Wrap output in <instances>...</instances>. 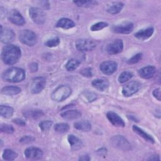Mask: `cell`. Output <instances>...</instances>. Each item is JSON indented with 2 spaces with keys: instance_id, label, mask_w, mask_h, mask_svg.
<instances>
[{
  "instance_id": "1",
  "label": "cell",
  "mask_w": 161,
  "mask_h": 161,
  "mask_svg": "<svg viewBox=\"0 0 161 161\" xmlns=\"http://www.w3.org/2000/svg\"><path fill=\"white\" fill-rule=\"evenodd\" d=\"M21 49L16 45H8L4 47L1 52V59L7 65L17 63L21 57Z\"/></svg>"
},
{
  "instance_id": "2",
  "label": "cell",
  "mask_w": 161,
  "mask_h": 161,
  "mask_svg": "<svg viewBox=\"0 0 161 161\" xmlns=\"http://www.w3.org/2000/svg\"><path fill=\"white\" fill-rule=\"evenodd\" d=\"M25 72L19 67H11L6 70L2 75L4 80L10 82H19L25 78Z\"/></svg>"
},
{
  "instance_id": "3",
  "label": "cell",
  "mask_w": 161,
  "mask_h": 161,
  "mask_svg": "<svg viewBox=\"0 0 161 161\" xmlns=\"http://www.w3.org/2000/svg\"><path fill=\"white\" fill-rule=\"evenodd\" d=\"M72 89L69 86L62 85L57 87L52 93V100L56 102H61L70 96Z\"/></svg>"
},
{
  "instance_id": "4",
  "label": "cell",
  "mask_w": 161,
  "mask_h": 161,
  "mask_svg": "<svg viewBox=\"0 0 161 161\" xmlns=\"http://www.w3.org/2000/svg\"><path fill=\"white\" fill-rule=\"evenodd\" d=\"M110 142L113 147L123 151H128L131 148V143L122 135L113 136L111 138Z\"/></svg>"
},
{
  "instance_id": "5",
  "label": "cell",
  "mask_w": 161,
  "mask_h": 161,
  "mask_svg": "<svg viewBox=\"0 0 161 161\" xmlns=\"http://www.w3.org/2000/svg\"><path fill=\"white\" fill-rule=\"evenodd\" d=\"M19 41L28 46H33L37 42L36 34L30 30H23L19 33Z\"/></svg>"
},
{
  "instance_id": "6",
  "label": "cell",
  "mask_w": 161,
  "mask_h": 161,
  "mask_svg": "<svg viewBox=\"0 0 161 161\" xmlns=\"http://www.w3.org/2000/svg\"><path fill=\"white\" fill-rule=\"evenodd\" d=\"M30 16L33 21L38 25L43 24L46 19V16L42 9L36 7H32L29 10Z\"/></svg>"
},
{
  "instance_id": "7",
  "label": "cell",
  "mask_w": 161,
  "mask_h": 161,
  "mask_svg": "<svg viewBox=\"0 0 161 161\" xmlns=\"http://www.w3.org/2000/svg\"><path fill=\"white\" fill-rule=\"evenodd\" d=\"M75 47L80 52H87L94 50L96 47V43L89 39H79L75 42Z\"/></svg>"
},
{
  "instance_id": "8",
  "label": "cell",
  "mask_w": 161,
  "mask_h": 161,
  "mask_svg": "<svg viewBox=\"0 0 161 161\" xmlns=\"http://www.w3.org/2000/svg\"><path fill=\"white\" fill-rule=\"evenodd\" d=\"M46 84L45 78L36 77L32 79L30 84V91L33 94H38L42 91Z\"/></svg>"
},
{
  "instance_id": "9",
  "label": "cell",
  "mask_w": 161,
  "mask_h": 161,
  "mask_svg": "<svg viewBox=\"0 0 161 161\" xmlns=\"http://www.w3.org/2000/svg\"><path fill=\"white\" fill-rule=\"evenodd\" d=\"M141 84L138 81H131L126 84L122 88V94L126 97H130L138 91Z\"/></svg>"
},
{
  "instance_id": "10",
  "label": "cell",
  "mask_w": 161,
  "mask_h": 161,
  "mask_svg": "<svg viewBox=\"0 0 161 161\" xmlns=\"http://www.w3.org/2000/svg\"><path fill=\"white\" fill-rule=\"evenodd\" d=\"M123 49V43L120 39L114 40L113 42L108 43L106 46V52L110 55H114L122 52Z\"/></svg>"
},
{
  "instance_id": "11",
  "label": "cell",
  "mask_w": 161,
  "mask_h": 161,
  "mask_svg": "<svg viewBox=\"0 0 161 161\" xmlns=\"http://www.w3.org/2000/svg\"><path fill=\"white\" fill-rule=\"evenodd\" d=\"M113 31L116 33L128 34L133 30V24L131 22H125L113 26Z\"/></svg>"
},
{
  "instance_id": "12",
  "label": "cell",
  "mask_w": 161,
  "mask_h": 161,
  "mask_svg": "<svg viewBox=\"0 0 161 161\" xmlns=\"http://www.w3.org/2000/svg\"><path fill=\"white\" fill-rule=\"evenodd\" d=\"M117 67V63L114 61H105L101 64L100 70L106 75H111L116 70Z\"/></svg>"
},
{
  "instance_id": "13",
  "label": "cell",
  "mask_w": 161,
  "mask_h": 161,
  "mask_svg": "<svg viewBox=\"0 0 161 161\" xmlns=\"http://www.w3.org/2000/svg\"><path fill=\"white\" fill-rule=\"evenodd\" d=\"M106 117L109 122L114 126L124 127L125 123L124 120L116 113L113 111H108L106 113Z\"/></svg>"
},
{
  "instance_id": "14",
  "label": "cell",
  "mask_w": 161,
  "mask_h": 161,
  "mask_svg": "<svg viewBox=\"0 0 161 161\" xmlns=\"http://www.w3.org/2000/svg\"><path fill=\"white\" fill-rule=\"evenodd\" d=\"M25 155L26 158L33 160L40 159L43 156V152L38 148L30 147L25 150Z\"/></svg>"
},
{
  "instance_id": "15",
  "label": "cell",
  "mask_w": 161,
  "mask_h": 161,
  "mask_svg": "<svg viewBox=\"0 0 161 161\" xmlns=\"http://www.w3.org/2000/svg\"><path fill=\"white\" fill-rule=\"evenodd\" d=\"M8 18L11 22L18 26H22L25 23L24 18L16 9H12L9 12Z\"/></svg>"
},
{
  "instance_id": "16",
  "label": "cell",
  "mask_w": 161,
  "mask_h": 161,
  "mask_svg": "<svg viewBox=\"0 0 161 161\" xmlns=\"http://www.w3.org/2000/svg\"><path fill=\"white\" fill-rule=\"evenodd\" d=\"M15 35L13 30L9 28L3 29L1 26V33H0V40L3 43H9L13 41Z\"/></svg>"
},
{
  "instance_id": "17",
  "label": "cell",
  "mask_w": 161,
  "mask_h": 161,
  "mask_svg": "<svg viewBox=\"0 0 161 161\" xmlns=\"http://www.w3.org/2000/svg\"><path fill=\"white\" fill-rule=\"evenodd\" d=\"M154 31L153 27H148L145 29H142L135 33V36L141 40H145L152 36Z\"/></svg>"
},
{
  "instance_id": "18",
  "label": "cell",
  "mask_w": 161,
  "mask_h": 161,
  "mask_svg": "<svg viewBox=\"0 0 161 161\" xmlns=\"http://www.w3.org/2000/svg\"><path fill=\"white\" fill-rule=\"evenodd\" d=\"M23 115L28 119H37L44 115L43 111L37 109H31L23 111Z\"/></svg>"
},
{
  "instance_id": "19",
  "label": "cell",
  "mask_w": 161,
  "mask_h": 161,
  "mask_svg": "<svg viewBox=\"0 0 161 161\" xmlns=\"http://www.w3.org/2000/svg\"><path fill=\"white\" fill-rule=\"evenodd\" d=\"M139 75L141 77L147 79L152 78L155 73V68L153 66L148 65L142 68L139 72Z\"/></svg>"
},
{
  "instance_id": "20",
  "label": "cell",
  "mask_w": 161,
  "mask_h": 161,
  "mask_svg": "<svg viewBox=\"0 0 161 161\" xmlns=\"http://www.w3.org/2000/svg\"><path fill=\"white\" fill-rule=\"evenodd\" d=\"M61 116L66 120H73L79 118L81 116V113L78 110H67L61 113Z\"/></svg>"
},
{
  "instance_id": "21",
  "label": "cell",
  "mask_w": 161,
  "mask_h": 161,
  "mask_svg": "<svg viewBox=\"0 0 161 161\" xmlns=\"http://www.w3.org/2000/svg\"><path fill=\"white\" fill-rule=\"evenodd\" d=\"M91 84L94 88L101 91H104L106 90L109 87L108 80L104 79H95L92 82Z\"/></svg>"
},
{
  "instance_id": "22",
  "label": "cell",
  "mask_w": 161,
  "mask_h": 161,
  "mask_svg": "<svg viewBox=\"0 0 161 161\" xmlns=\"http://www.w3.org/2000/svg\"><path fill=\"white\" fill-rule=\"evenodd\" d=\"M133 130L136 133L139 135L141 137H142L145 141H147L149 143H155V140L153 139V138L150 135H149L146 131H145L143 130H142V128L138 127V126L133 125Z\"/></svg>"
},
{
  "instance_id": "23",
  "label": "cell",
  "mask_w": 161,
  "mask_h": 161,
  "mask_svg": "<svg viewBox=\"0 0 161 161\" xmlns=\"http://www.w3.org/2000/svg\"><path fill=\"white\" fill-rule=\"evenodd\" d=\"M68 142L72 148V149L74 150H79L82 148L83 144L81 140L78 138L77 136L73 135H69L68 136Z\"/></svg>"
},
{
  "instance_id": "24",
  "label": "cell",
  "mask_w": 161,
  "mask_h": 161,
  "mask_svg": "<svg viewBox=\"0 0 161 161\" xmlns=\"http://www.w3.org/2000/svg\"><path fill=\"white\" fill-rule=\"evenodd\" d=\"M56 26L58 28H62L64 29H70L75 26V23L70 19L63 18L60 19L57 21L56 24Z\"/></svg>"
},
{
  "instance_id": "25",
  "label": "cell",
  "mask_w": 161,
  "mask_h": 161,
  "mask_svg": "<svg viewBox=\"0 0 161 161\" xmlns=\"http://www.w3.org/2000/svg\"><path fill=\"white\" fill-rule=\"evenodd\" d=\"M124 4L121 2H114L111 5H109L107 8V11L112 14H116L119 13L123 9Z\"/></svg>"
},
{
  "instance_id": "26",
  "label": "cell",
  "mask_w": 161,
  "mask_h": 161,
  "mask_svg": "<svg viewBox=\"0 0 161 161\" xmlns=\"http://www.w3.org/2000/svg\"><path fill=\"white\" fill-rule=\"evenodd\" d=\"M74 125L77 130L82 131H89L91 129V123H89V121L86 120H82L75 122Z\"/></svg>"
},
{
  "instance_id": "27",
  "label": "cell",
  "mask_w": 161,
  "mask_h": 161,
  "mask_svg": "<svg viewBox=\"0 0 161 161\" xmlns=\"http://www.w3.org/2000/svg\"><path fill=\"white\" fill-rule=\"evenodd\" d=\"M21 89L17 86H6L1 89V93L7 96H13L19 94Z\"/></svg>"
},
{
  "instance_id": "28",
  "label": "cell",
  "mask_w": 161,
  "mask_h": 161,
  "mask_svg": "<svg viewBox=\"0 0 161 161\" xmlns=\"http://www.w3.org/2000/svg\"><path fill=\"white\" fill-rule=\"evenodd\" d=\"M14 113V109L13 108L6 106V105H1L0 106V114L1 116L5 118H11Z\"/></svg>"
},
{
  "instance_id": "29",
  "label": "cell",
  "mask_w": 161,
  "mask_h": 161,
  "mask_svg": "<svg viewBox=\"0 0 161 161\" xmlns=\"http://www.w3.org/2000/svg\"><path fill=\"white\" fill-rule=\"evenodd\" d=\"M18 156V154L12 150L6 149L3 153V158L5 160H13Z\"/></svg>"
},
{
  "instance_id": "30",
  "label": "cell",
  "mask_w": 161,
  "mask_h": 161,
  "mask_svg": "<svg viewBox=\"0 0 161 161\" xmlns=\"http://www.w3.org/2000/svg\"><path fill=\"white\" fill-rule=\"evenodd\" d=\"M79 64L80 62L78 60L71 58L67 62L65 67L68 71H73L79 66Z\"/></svg>"
},
{
  "instance_id": "31",
  "label": "cell",
  "mask_w": 161,
  "mask_h": 161,
  "mask_svg": "<svg viewBox=\"0 0 161 161\" xmlns=\"http://www.w3.org/2000/svg\"><path fill=\"white\" fill-rule=\"evenodd\" d=\"M54 130L56 132L59 133H66L69 130V126L67 123H57L54 126Z\"/></svg>"
},
{
  "instance_id": "32",
  "label": "cell",
  "mask_w": 161,
  "mask_h": 161,
  "mask_svg": "<svg viewBox=\"0 0 161 161\" xmlns=\"http://www.w3.org/2000/svg\"><path fill=\"white\" fill-rule=\"evenodd\" d=\"M74 3L79 7L91 8L97 4V2L94 1H74Z\"/></svg>"
},
{
  "instance_id": "33",
  "label": "cell",
  "mask_w": 161,
  "mask_h": 161,
  "mask_svg": "<svg viewBox=\"0 0 161 161\" xmlns=\"http://www.w3.org/2000/svg\"><path fill=\"white\" fill-rule=\"evenodd\" d=\"M133 77V74L129 71H124L120 74L118 77V81L120 83H124L130 80Z\"/></svg>"
},
{
  "instance_id": "34",
  "label": "cell",
  "mask_w": 161,
  "mask_h": 161,
  "mask_svg": "<svg viewBox=\"0 0 161 161\" xmlns=\"http://www.w3.org/2000/svg\"><path fill=\"white\" fill-rule=\"evenodd\" d=\"M82 96L84 100H86L87 102H92L96 99L97 95L96 94L90 92V91H84L82 93Z\"/></svg>"
},
{
  "instance_id": "35",
  "label": "cell",
  "mask_w": 161,
  "mask_h": 161,
  "mask_svg": "<svg viewBox=\"0 0 161 161\" xmlns=\"http://www.w3.org/2000/svg\"><path fill=\"white\" fill-rule=\"evenodd\" d=\"M108 26V24L106 22H98V23H96L92 25L91 26L90 29L92 31H99V30L107 27Z\"/></svg>"
},
{
  "instance_id": "36",
  "label": "cell",
  "mask_w": 161,
  "mask_h": 161,
  "mask_svg": "<svg viewBox=\"0 0 161 161\" xmlns=\"http://www.w3.org/2000/svg\"><path fill=\"white\" fill-rule=\"evenodd\" d=\"M52 125V121L50 120H44L39 123V127L42 131H47L49 130Z\"/></svg>"
},
{
  "instance_id": "37",
  "label": "cell",
  "mask_w": 161,
  "mask_h": 161,
  "mask_svg": "<svg viewBox=\"0 0 161 161\" xmlns=\"http://www.w3.org/2000/svg\"><path fill=\"white\" fill-rule=\"evenodd\" d=\"M60 43V39L58 37H55L48 40L45 43V45L48 47H55L59 45Z\"/></svg>"
},
{
  "instance_id": "38",
  "label": "cell",
  "mask_w": 161,
  "mask_h": 161,
  "mask_svg": "<svg viewBox=\"0 0 161 161\" xmlns=\"http://www.w3.org/2000/svg\"><path fill=\"white\" fill-rule=\"evenodd\" d=\"M1 131L3 133L11 134L14 132V130L11 125L8 124H2L1 125Z\"/></svg>"
},
{
  "instance_id": "39",
  "label": "cell",
  "mask_w": 161,
  "mask_h": 161,
  "mask_svg": "<svg viewBox=\"0 0 161 161\" xmlns=\"http://www.w3.org/2000/svg\"><path fill=\"white\" fill-rule=\"evenodd\" d=\"M142 54L139 53H137L135 55H133L131 58H130V59H128V63L130 64H136L137 62H138L141 59H142Z\"/></svg>"
},
{
  "instance_id": "40",
  "label": "cell",
  "mask_w": 161,
  "mask_h": 161,
  "mask_svg": "<svg viewBox=\"0 0 161 161\" xmlns=\"http://www.w3.org/2000/svg\"><path fill=\"white\" fill-rule=\"evenodd\" d=\"M35 140V138L31 136H29V135H26V136H23L21 138H20L19 140V142L21 143H29L30 142H32Z\"/></svg>"
},
{
  "instance_id": "41",
  "label": "cell",
  "mask_w": 161,
  "mask_h": 161,
  "mask_svg": "<svg viewBox=\"0 0 161 161\" xmlns=\"http://www.w3.org/2000/svg\"><path fill=\"white\" fill-rule=\"evenodd\" d=\"M84 77H91L92 75V71L91 68H86L82 69L80 72Z\"/></svg>"
},
{
  "instance_id": "42",
  "label": "cell",
  "mask_w": 161,
  "mask_h": 161,
  "mask_svg": "<svg viewBox=\"0 0 161 161\" xmlns=\"http://www.w3.org/2000/svg\"><path fill=\"white\" fill-rule=\"evenodd\" d=\"M153 95L158 101H160V89L157 88L154 89L153 91Z\"/></svg>"
},
{
  "instance_id": "43",
  "label": "cell",
  "mask_w": 161,
  "mask_h": 161,
  "mask_svg": "<svg viewBox=\"0 0 161 161\" xmlns=\"http://www.w3.org/2000/svg\"><path fill=\"white\" fill-rule=\"evenodd\" d=\"M13 122H14V123L17 124L19 126H24L26 125V123L25 121H23V119H19V118H16V119H13Z\"/></svg>"
},
{
  "instance_id": "44",
  "label": "cell",
  "mask_w": 161,
  "mask_h": 161,
  "mask_svg": "<svg viewBox=\"0 0 161 161\" xmlns=\"http://www.w3.org/2000/svg\"><path fill=\"white\" fill-rule=\"evenodd\" d=\"M29 68L30 69V70L32 72H36L37 70H38V64L36 63H31L30 64V66H29Z\"/></svg>"
},
{
  "instance_id": "45",
  "label": "cell",
  "mask_w": 161,
  "mask_h": 161,
  "mask_svg": "<svg viewBox=\"0 0 161 161\" xmlns=\"http://www.w3.org/2000/svg\"><path fill=\"white\" fill-rule=\"evenodd\" d=\"M90 159L91 158L88 155H82L79 158V160H84V161H88V160H90Z\"/></svg>"
},
{
  "instance_id": "46",
  "label": "cell",
  "mask_w": 161,
  "mask_h": 161,
  "mask_svg": "<svg viewBox=\"0 0 161 161\" xmlns=\"http://www.w3.org/2000/svg\"><path fill=\"white\" fill-rule=\"evenodd\" d=\"M148 160H153V161L160 160V158H159L158 155H152Z\"/></svg>"
}]
</instances>
